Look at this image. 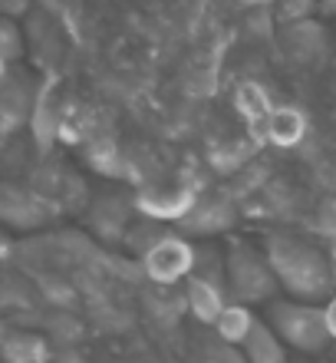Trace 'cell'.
Segmentation results:
<instances>
[{
    "instance_id": "cell-2",
    "label": "cell",
    "mask_w": 336,
    "mask_h": 363,
    "mask_svg": "<svg viewBox=\"0 0 336 363\" xmlns=\"http://www.w3.org/2000/svg\"><path fill=\"white\" fill-rule=\"evenodd\" d=\"M224 281H228V297L234 304L254 307L270 301H277V277L270 268L267 255L260 245H250V241H234L224 251Z\"/></svg>"
},
{
    "instance_id": "cell-8",
    "label": "cell",
    "mask_w": 336,
    "mask_h": 363,
    "mask_svg": "<svg viewBox=\"0 0 336 363\" xmlns=\"http://www.w3.org/2000/svg\"><path fill=\"white\" fill-rule=\"evenodd\" d=\"M4 363H50V344L33 330H10L0 340Z\"/></svg>"
},
{
    "instance_id": "cell-4",
    "label": "cell",
    "mask_w": 336,
    "mask_h": 363,
    "mask_svg": "<svg viewBox=\"0 0 336 363\" xmlns=\"http://www.w3.org/2000/svg\"><path fill=\"white\" fill-rule=\"evenodd\" d=\"M195 268V245L182 235L168 231L158 245L142 258V271L155 287H175L178 281H188Z\"/></svg>"
},
{
    "instance_id": "cell-6",
    "label": "cell",
    "mask_w": 336,
    "mask_h": 363,
    "mask_svg": "<svg viewBox=\"0 0 336 363\" xmlns=\"http://www.w3.org/2000/svg\"><path fill=\"white\" fill-rule=\"evenodd\" d=\"M185 307H188V314L198 320V324H208L214 327V320L221 317V311L231 304L228 297V284L221 281H208V277H198L192 274L185 281Z\"/></svg>"
},
{
    "instance_id": "cell-13",
    "label": "cell",
    "mask_w": 336,
    "mask_h": 363,
    "mask_svg": "<svg viewBox=\"0 0 336 363\" xmlns=\"http://www.w3.org/2000/svg\"><path fill=\"white\" fill-rule=\"evenodd\" d=\"M303 135V116L297 109H280L270 119V139L280 145H294Z\"/></svg>"
},
{
    "instance_id": "cell-9",
    "label": "cell",
    "mask_w": 336,
    "mask_h": 363,
    "mask_svg": "<svg viewBox=\"0 0 336 363\" xmlns=\"http://www.w3.org/2000/svg\"><path fill=\"white\" fill-rule=\"evenodd\" d=\"M260 324V317L254 314V307H244V304H234L231 301L228 307L221 311V317L214 320V334L221 337L224 344H231V347H244L248 344V337L254 334V327Z\"/></svg>"
},
{
    "instance_id": "cell-15",
    "label": "cell",
    "mask_w": 336,
    "mask_h": 363,
    "mask_svg": "<svg viewBox=\"0 0 336 363\" xmlns=\"http://www.w3.org/2000/svg\"><path fill=\"white\" fill-rule=\"evenodd\" d=\"M7 79V63H4V57H0V83Z\"/></svg>"
},
{
    "instance_id": "cell-17",
    "label": "cell",
    "mask_w": 336,
    "mask_h": 363,
    "mask_svg": "<svg viewBox=\"0 0 336 363\" xmlns=\"http://www.w3.org/2000/svg\"><path fill=\"white\" fill-rule=\"evenodd\" d=\"M0 363H4V360H0Z\"/></svg>"
},
{
    "instance_id": "cell-5",
    "label": "cell",
    "mask_w": 336,
    "mask_h": 363,
    "mask_svg": "<svg viewBox=\"0 0 336 363\" xmlns=\"http://www.w3.org/2000/svg\"><path fill=\"white\" fill-rule=\"evenodd\" d=\"M135 208L149 221H182L195 208V195L185 185H155V189L139 191Z\"/></svg>"
},
{
    "instance_id": "cell-10",
    "label": "cell",
    "mask_w": 336,
    "mask_h": 363,
    "mask_svg": "<svg viewBox=\"0 0 336 363\" xmlns=\"http://www.w3.org/2000/svg\"><path fill=\"white\" fill-rule=\"evenodd\" d=\"M241 350H244V360L248 363H290V350L284 347V340L264 324V317H260V324L254 327V334L248 337V344L241 347Z\"/></svg>"
},
{
    "instance_id": "cell-3",
    "label": "cell",
    "mask_w": 336,
    "mask_h": 363,
    "mask_svg": "<svg viewBox=\"0 0 336 363\" xmlns=\"http://www.w3.org/2000/svg\"><path fill=\"white\" fill-rule=\"evenodd\" d=\"M264 324L284 340L287 350L297 354H323L333 340L327 330V314L323 304H307V301H290V297H277L267 304Z\"/></svg>"
},
{
    "instance_id": "cell-7",
    "label": "cell",
    "mask_w": 336,
    "mask_h": 363,
    "mask_svg": "<svg viewBox=\"0 0 336 363\" xmlns=\"http://www.w3.org/2000/svg\"><path fill=\"white\" fill-rule=\"evenodd\" d=\"M231 221H234V211H231L224 201L208 199V201H195V208L182 218V231L208 241V238H214V235L228 231Z\"/></svg>"
},
{
    "instance_id": "cell-14",
    "label": "cell",
    "mask_w": 336,
    "mask_h": 363,
    "mask_svg": "<svg viewBox=\"0 0 336 363\" xmlns=\"http://www.w3.org/2000/svg\"><path fill=\"white\" fill-rule=\"evenodd\" d=\"M323 314H327V330H330V340L336 344V294L330 297L327 304H323Z\"/></svg>"
},
{
    "instance_id": "cell-11",
    "label": "cell",
    "mask_w": 336,
    "mask_h": 363,
    "mask_svg": "<svg viewBox=\"0 0 336 363\" xmlns=\"http://www.w3.org/2000/svg\"><path fill=\"white\" fill-rule=\"evenodd\" d=\"M195 354H198V363H248L241 347L224 344L214 330H208V334L195 340Z\"/></svg>"
},
{
    "instance_id": "cell-1",
    "label": "cell",
    "mask_w": 336,
    "mask_h": 363,
    "mask_svg": "<svg viewBox=\"0 0 336 363\" xmlns=\"http://www.w3.org/2000/svg\"><path fill=\"white\" fill-rule=\"evenodd\" d=\"M260 248L267 255L284 297L307 301V304H327L336 294L333 264L307 238H297V235H287V231H270Z\"/></svg>"
},
{
    "instance_id": "cell-16",
    "label": "cell",
    "mask_w": 336,
    "mask_h": 363,
    "mask_svg": "<svg viewBox=\"0 0 336 363\" xmlns=\"http://www.w3.org/2000/svg\"><path fill=\"white\" fill-rule=\"evenodd\" d=\"M0 245H4V235H0Z\"/></svg>"
},
{
    "instance_id": "cell-12",
    "label": "cell",
    "mask_w": 336,
    "mask_h": 363,
    "mask_svg": "<svg viewBox=\"0 0 336 363\" xmlns=\"http://www.w3.org/2000/svg\"><path fill=\"white\" fill-rule=\"evenodd\" d=\"M23 50H27V33H23V27H20L17 20L10 17H0V57H4V63H17L20 57H23Z\"/></svg>"
}]
</instances>
